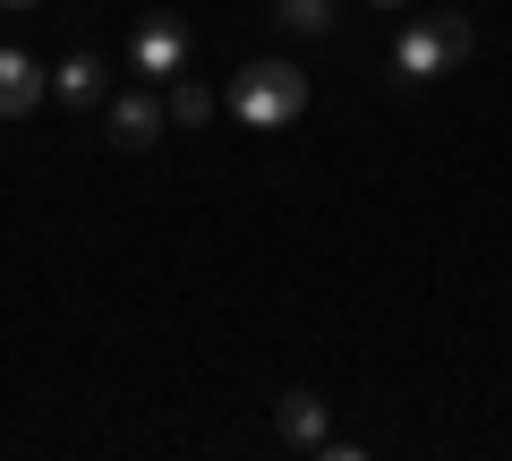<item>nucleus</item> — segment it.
<instances>
[{
	"instance_id": "f257e3e1",
	"label": "nucleus",
	"mask_w": 512,
	"mask_h": 461,
	"mask_svg": "<svg viewBox=\"0 0 512 461\" xmlns=\"http://www.w3.org/2000/svg\"><path fill=\"white\" fill-rule=\"evenodd\" d=\"M222 103H231V120H248V129H291L299 111H308V77H299L291 60H248V69L222 86Z\"/></svg>"
},
{
	"instance_id": "f03ea898",
	"label": "nucleus",
	"mask_w": 512,
	"mask_h": 461,
	"mask_svg": "<svg viewBox=\"0 0 512 461\" xmlns=\"http://www.w3.org/2000/svg\"><path fill=\"white\" fill-rule=\"evenodd\" d=\"M461 60H470V26L444 18V9L410 18V26H402V43H393V77H402V86H436V77H444V69H461Z\"/></svg>"
},
{
	"instance_id": "7ed1b4c3",
	"label": "nucleus",
	"mask_w": 512,
	"mask_h": 461,
	"mask_svg": "<svg viewBox=\"0 0 512 461\" xmlns=\"http://www.w3.org/2000/svg\"><path fill=\"white\" fill-rule=\"evenodd\" d=\"M103 120H111V146H120V154H146L154 137H163L171 111H163V94H111Z\"/></svg>"
},
{
	"instance_id": "20e7f679",
	"label": "nucleus",
	"mask_w": 512,
	"mask_h": 461,
	"mask_svg": "<svg viewBox=\"0 0 512 461\" xmlns=\"http://www.w3.org/2000/svg\"><path fill=\"white\" fill-rule=\"evenodd\" d=\"M52 94V77H43V60H26L18 43H0V120H26V111Z\"/></svg>"
},
{
	"instance_id": "39448f33",
	"label": "nucleus",
	"mask_w": 512,
	"mask_h": 461,
	"mask_svg": "<svg viewBox=\"0 0 512 461\" xmlns=\"http://www.w3.org/2000/svg\"><path fill=\"white\" fill-rule=\"evenodd\" d=\"M274 427H282V444H299V453H325V444H333V410L316 402V393H282Z\"/></svg>"
},
{
	"instance_id": "423d86ee",
	"label": "nucleus",
	"mask_w": 512,
	"mask_h": 461,
	"mask_svg": "<svg viewBox=\"0 0 512 461\" xmlns=\"http://www.w3.org/2000/svg\"><path fill=\"white\" fill-rule=\"evenodd\" d=\"M128 60H137V77H180V69H188V35H180V18H146Z\"/></svg>"
},
{
	"instance_id": "0eeeda50",
	"label": "nucleus",
	"mask_w": 512,
	"mask_h": 461,
	"mask_svg": "<svg viewBox=\"0 0 512 461\" xmlns=\"http://www.w3.org/2000/svg\"><path fill=\"white\" fill-rule=\"evenodd\" d=\"M103 60H94V52H69V60H60V69H52V94H60V103H103Z\"/></svg>"
},
{
	"instance_id": "6e6552de",
	"label": "nucleus",
	"mask_w": 512,
	"mask_h": 461,
	"mask_svg": "<svg viewBox=\"0 0 512 461\" xmlns=\"http://www.w3.org/2000/svg\"><path fill=\"white\" fill-rule=\"evenodd\" d=\"M163 111H171V120H180V129H205V120H214V94H205L197 77H171V94H163Z\"/></svg>"
},
{
	"instance_id": "1a4fd4ad",
	"label": "nucleus",
	"mask_w": 512,
	"mask_h": 461,
	"mask_svg": "<svg viewBox=\"0 0 512 461\" xmlns=\"http://www.w3.org/2000/svg\"><path fill=\"white\" fill-rule=\"evenodd\" d=\"M325 0H282V26H291V35H325Z\"/></svg>"
},
{
	"instance_id": "9d476101",
	"label": "nucleus",
	"mask_w": 512,
	"mask_h": 461,
	"mask_svg": "<svg viewBox=\"0 0 512 461\" xmlns=\"http://www.w3.org/2000/svg\"><path fill=\"white\" fill-rule=\"evenodd\" d=\"M0 9H35V0H0Z\"/></svg>"
},
{
	"instance_id": "9b49d317",
	"label": "nucleus",
	"mask_w": 512,
	"mask_h": 461,
	"mask_svg": "<svg viewBox=\"0 0 512 461\" xmlns=\"http://www.w3.org/2000/svg\"><path fill=\"white\" fill-rule=\"evenodd\" d=\"M376 9H410V0H376Z\"/></svg>"
}]
</instances>
